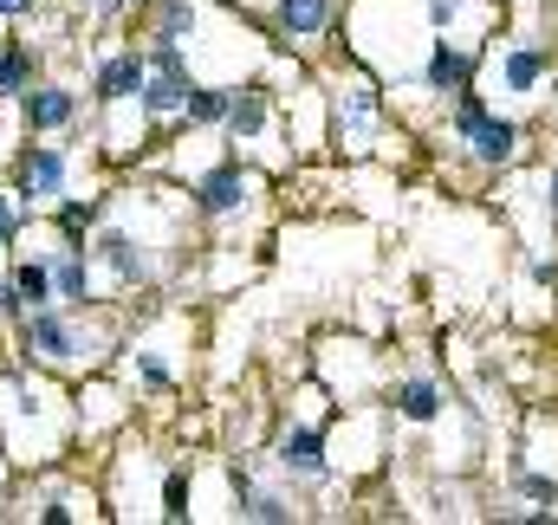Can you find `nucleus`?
<instances>
[{
	"instance_id": "nucleus-1",
	"label": "nucleus",
	"mask_w": 558,
	"mask_h": 525,
	"mask_svg": "<svg viewBox=\"0 0 558 525\" xmlns=\"http://www.w3.org/2000/svg\"><path fill=\"white\" fill-rule=\"evenodd\" d=\"M20 338H26V351H39V357H52V364H65L72 351H78V338H72V325L52 312V305H33L26 318H20Z\"/></svg>"
},
{
	"instance_id": "nucleus-2",
	"label": "nucleus",
	"mask_w": 558,
	"mask_h": 525,
	"mask_svg": "<svg viewBox=\"0 0 558 525\" xmlns=\"http://www.w3.org/2000/svg\"><path fill=\"white\" fill-rule=\"evenodd\" d=\"M59 188H65V156L46 149V143H33L20 156V195H59Z\"/></svg>"
},
{
	"instance_id": "nucleus-3",
	"label": "nucleus",
	"mask_w": 558,
	"mask_h": 525,
	"mask_svg": "<svg viewBox=\"0 0 558 525\" xmlns=\"http://www.w3.org/2000/svg\"><path fill=\"white\" fill-rule=\"evenodd\" d=\"M195 202H202V215H234L241 202H247V175L228 162V169H215V175H202V188H195Z\"/></svg>"
},
{
	"instance_id": "nucleus-4",
	"label": "nucleus",
	"mask_w": 558,
	"mask_h": 525,
	"mask_svg": "<svg viewBox=\"0 0 558 525\" xmlns=\"http://www.w3.org/2000/svg\"><path fill=\"white\" fill-rule=\"evenodd\" d=\"M143 78H149V65H143V52H118V59H105L98 65V98H137Z\"/></svg>"
},
{
	"instance_id": "nucleus-5",
	"label": "nucleus",
	"mask_w": 558,
	"mask_h": 525,
	"mask_svg": "<svg viewBox=\"0 0 558 525\" xmlns=\"http://www.w3.org/2000/svg\"><path fill=\"white\" fill-rule=\"evenodd\" d=\"M189 91H195L189 72H149V78H143V111H149V118H169V111L189 105Z\"/></svg>"
},
{
	"instance_id": "nucleus-6",
	"label": "nucleus",
	"mask_w": 558,
	"mask_h": 525,
	"mask_svg": "<svg viewBox=\"0 0 558 525\" xmlns=\"http://www.w3.org/2000/svg\"><path fill=\"white\" fill-rule=\"evenodd\" d=\"M20 111H26V124H33V131H59V124H72V91L39 85V91H26V98H20Z\"/></svg>"
},
{
	"instance_id": "nucleus-7",
	"label": "nucleus",
	"mask_w": 558,
	"mask_h": 525,
	"mask_svg": "<svg viewBox=\"0 0 558 525\" xmlns=\"http://www.w3.org/2000/svg\"><path fill=\"white\" fill-rule=\"evenodd\" d=\"M279 467H286V474H305V480H318V474H325V441H318L312 428H292V435L279 441Z\"/></svg>"
},
{
	"instance_id": "nucleus-8",
	"label": "nucleus",
	"mask_w": 558,
	"mask_h": 525,
	"mask_svg": "<svg viewBox=\"0 0 558 525\" xmlns=\"http://www.w3.org/2000/svg\"><path fill=\"white\" fill-rule=\"evenodd\" d=\"M468 143H474V156H481V162H507V156L520 149V124H507V118H481Z\"/></svg>"
},
{
	"instance_id": "nucleus-9",
	"label": "nucleus",
	"mask_w": 558,
	"mask_h": 525,
	"mask_svg": "<svg viewBox=\"0 0 558 525\" xmlns=\"http://www.w3.org/2000/svg\"><path fill=\"white\" fill-rule=\"evenodd\" d=\"M98 254H105V266H111V272L124 279V285H137L143 272H149V260H143V247L131 241V234H118V228H111V234L98 241Z\"/></svg>"
},
{
	"instance_id": "nucleus-10",
	"label": "nucleus",
	"mask_w": 558,
	"mask_h": 525,
	"mask_svg": "<svg viewBox=\"0 0 558 525\" xmlns=\"http://www.w3.org/2000/svg\"><path fill=\"white\" fill-rule=\"evenodd\" d=\"M468 78H474V59L468 52H448V46H435V59H428V85L435 91H468Z\"/></svg>"
},
{
	"instance_id": "nucleus-11",
	"label": "nucleus",
	"mask_w": 558,
	"mask_h": 525,
	"mask_svg": "<svg viewBox=\"0 0 558 525\" xmlns=\"http://www.w3.org/2000/svg\"><path fill=\"white\" fill-rule=\"evenodd\" d=\"M260 124H267V98H260V91H234V98H228V131H234V143L260 136Z\"/></svg>"
},
{
	"instance_id": "nucleus-12",
	"label": "nucleus",
	"mask_w": 558,
	"mask_h": 525,
	"mask_svg": "<svg viewBox=\"0 0 558 525\" xmlns=\"http://www.w3.org/2000/svg\"><path fill=\"white\" fill-rule=\"evenodd\" d=\"M13 292H20V305H52V260H20Z\"/></svg>"
},
{
	"instance_id": "nucleus-13",
	"label": "nucleus",
	"mask_w": 558,
	"mask_h": 525,
	"mask_svg": "<svg viewBox=\"0 0 558 525\" xmlns=\"http://www.w3.org/2000/svg\"><path fill=\"white\" fill-rule=\"evenodd\" d=\"M85 292H92V272H85V254L72 247V254L52 260V298H72V305H78Z\"/></svg>"
},
{
	"instance_id": "nucleus-14",
	"label": "nucleus",
	"mask_w": 558,
	"mask_h": 525,
	"mask_svg": "<svg viewBox=\"0 0 558 525\" xmlns=\"http://www.w3.org/2000/svg\"><path fill=\"white\" fill-rule=\"evenodd\" d=\"M397 408H403L410 422H435V415H441V390H435L428 377H410V383L397 390Z\"/></svg>"
},
{
	"instance_id": "nucleus-15",
	"label": "nucleus",
	"mask_w": 558,
	"mask_h": 525,
	"mask_svg": "<svg viewBox=\"0 0 558 525\" xmlns=\"http://www.w3.org/2000/svg\"><path fill=\"white\" fill-rule=\"evenodd\" d=\"M539 78H546V52H539V46L507 52V85H513V91H533Z\"/></svg>"
},
{
	"instance_id": "nucleus-16",
	"label": "nucleus",
	"mask_w": 558,
	"mask_h": 525,
	"mask_svg": "<svg viewBox=\"0 0 558 525\" xmlns=\"http://www.w3.org/2000/svg\"><path fill=\"white\" fill-rule=\"evenodd\" d=\"M325 13H331V0H279V20H286L292 33H318Z\"/></svg>"
},
{
	"instance_id": "nucleus-17",
	"label": "nucleus",
	"mask_w": 558,
	"mask_h": 525,
	"mask_svg": "<svg viewBox=\"0 0 558 525\" xmlns=\"http://www.w3.org/2000/svg\"><path fill=\"white\" fill-rule=\"evenodd\" d=\"M189 124H221L228 118V91H189Z\"/></svg>"
},
{
	"instance_id": "nucleus-18",
	"label": "nucleus",
	"mask_w": 558,
	"mask_h": 525,
	"mask_svg": "<svg viewBox=\"0 0 558 525\" xmlns=\"http://www.w3.org/2000/svg\"><path fill=\"white\" fill-rule=\"evenodd\" d=\"M143 65H149V72H182V39H162V33H156V46L143 52Z\"/></svg>"
},
{
	"instance_id": "nucleus-19",
	"label": "nucleus",
	"mask_w": 558,
	"mask_h": 525,
	"mask_svg": "<svg viewBox=\"0 0 558 525\" xmlns=\"http://www.w3.org/2000/svg\"><path fill=\"white\" fill-rule=\"evenodd\" d=\"M189 26H195V7H189V0H162V26H156V33H162V39H182Z\"/></svg>"
},
{
	"instance_id": "nucleus-20",
	"label": "nucleus",
	"mask_w": 558,
	"mask_h": 525,
	"mask_svg": "<svg viewBox=\"0 0 558 525\" xmlns=\"http://www.w3.org/2000/svg\"><path fill=\"white\" fill-rule=\"evenodd\" d=\"M92 221H98V202H65V234H72V247L85 241ZM78 254H85V247H78Z\"/></svg>"
},
{
	"instance_id": "nucleus-21",
	"label": "nucleus",
	"mask_w": 558,
	"mask_h": 525,
	"mask_svg": "<svg viewBox=\"0 0 558 525\" xmlns=\"http://www.w3.org/2000/svg\"><path fill=\"white\" fill-rule=\"evenodd\" d=\"M0 91H26V52H0Z\"/></svg>"
},
{
	"instance_id": "nucleus-22",
	"label": "nucleus",
	"mask_w": 558,
	"mask_h": 525,
	"mask_svg": "<svg viewBox=\"0 0 558 525\" xmlns=\"http://www.w3.org/2000/svg\"><path fill=\"white\" fill-rule=\"evenodd\" d=\"M162 513H169V520H182V513H189V480H182V474H169V480H162Z\"/></svg>"
},
{
	"instance_id": "nucleus-23",
	"label": "nucleus",
	"mask_w": 558,
	"mask_h": 525,
	"mask_svg": "<svg viewBox=\"0 0 558 525\" xmlns=\"http://www.w3.org/2000/svg\"><path fill=\"white\" fill-rule=\"evenodd\" d=\"M520 493H526V500H539V506H558V480H546V474H526V480H520Z\"/></svg>"
},
{
	"instance_id": "nucleus-24",
	"label": "nucleus",
	"mask_w": 558,
	"mask_h": 525,
	"mask_svg": "<svg viewBox=\"0 0 558 525\" xmlns=\"http://www.w3.org/2000/svg\"><path fill=\"white\" fill-rule=\"evenodd\" d=\"M481 118H487V111H481V98H468V91H461V111H454V131H461V136H474V124H481Z\"/></svg>"
},
{
	"instance_id": "nucleus-25",
	"label": "nucleus",
	"mask_w": 558,
	"mask_h": 525,
	"mask_svg": "<svg viewBox=\"0 0 558 525\" xmlns=\"http://www.w3.org/2000/svg\"><path fill=\"white\" fill-rule=\"evenodd\" d=\"M454 13H461V0H428V20H435V26H448Z\"/></svg>"
},
{
	"instance_id": "nucleus-26",
	"label": "nucleus",
	"mask_w": 558,
	"mask_h": 525,
	"mask_svg": "<svg viewBox=\"0 0 558 525\" xmlns=\"http://www.w3.org/2000/svg\"><path fill=\"white\" fill-rule=\"evenodd\" d=\"M0 312H7V318L20 312V292H13V279H0Z\"/></svg>"
},
{
	"instance_id": "nucleus-27",
	"label": "nucleus",
	"mask_w": 558,
	"mask_h": 525,
	"mask_svg": "<svg viewBox=\"0 0 558 525\" xmlns=\"http://www.w3.org/2000/svg\"><path fill=\"white\" fill-rule=\"evenodd\" d=\"M13 234H20V228H13V208H7V195H0V247H7Z\"/></svg>"
},
{
	"instance_id": "nucleus-28",
	"label": "nucleus",
	"mask_w": 558,
	"mask_h": 525,
	"mask_svg": "<svg viewBox=\"0 0 558 525\" xmlns=\"http://www.w3.org/2000/svg\"><path fill=\"white\" fill-rule=\"evenodd\" d=\"M533 279L539 285H558V260H533Z\"/></svg>"
},
{
	"instance_id": "nucleus-29",
	"label": "nucleus",
	"mask_w": 558,
	"mask_h": 525,
	"mask_svg": "<svg viewBox=\"0 0 558 525\" xmlns=\"http://www.w3.org/2000/svg\"><path fill=\"white\" fill-rule=\"evenodd\" d=\"M33 7H39V0H0V13H7V20H20V13H33Z\"/></svg>"
},
{
	"instance_id": "nucleus-30",
	"label": "nucleus",
	"mask_w": 558,
	"mask_h": 525,
	"mask_svg": "<svg viewBox=\"0 0 558 525\" xmlns=\"http://www.w3.org/2000/svg\"><path fill=\"white\" fill-rule=\"evenodd\" d=\"M553 215H558V169H553Z\"/></svg>"
},
{
	"instance_id": "nucleus-31",
	"label": "nucleus",
	"mask_w": 558,
	"mask_h": 525,
	"mask_svg": "<svg viewBox=\"0 0 558 525\" xmlns=\"http://www.w3.org/2000/svg\"><path fill=\"white\" fill-rule=\"evenodd\" d=\"M124 7H131V0H124Z\"/></svg>"
}]
</instances>
